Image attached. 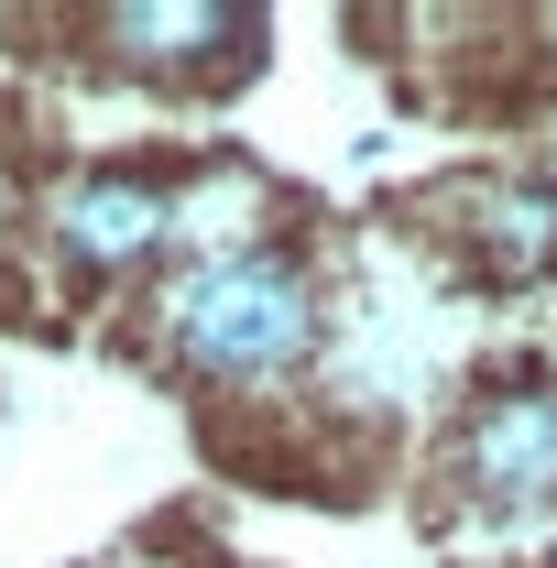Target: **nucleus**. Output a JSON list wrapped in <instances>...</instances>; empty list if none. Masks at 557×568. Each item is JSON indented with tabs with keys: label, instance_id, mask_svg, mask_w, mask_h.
<instances>
[{
	"label": "nucleus",
	"instance_id": "1",
	"mask_svg": "<svg viewBox=\"0 0 557 568\" xmlns=\"http://www.w3.org/2000/svg\"><path fill=\"white\" fill-rule=\"evenodd\" d=\"M164 339L209 383H284L295 361L317 351V274L295 252H263V241L209 252L164 295Z\"/></svg>",
	"mask_w": 557,
	"mask_h": 568
},
{
	"label": "nucleus",
	"instance_id": "2",
	"mask_svg": "<svg viewBox=\"0 0 557 568\" xmlns=\"http://www.w3.org/2000/svg\"><path fill=\"white\" fill-rule=\"evenodd\" d=\"M448 470L482 503H557V383H514L470 405V426L448 437Z\"/></svg>",
	"mask_w": 557,
	"mask_h": 568
},
{
	"label": "nucleus",
	"instance_id": "3",
	"mask_svg": "<svg viewBox=\"0 0 557 568\" xmlns=\"http://www.w3.org/2000/svg\"><path fill=\"white\" fill-rule=\"evenodd\" d=\"M164 219H175V197L153 186V175H67L55 186V209H44V230H55V252H67L77 274H132V263H153L164 252Z\"/></svg>",
	"mask_w": 557,
	"mask_h": 568
},
{
	"label": "nucleus",
	"instance_id": "4",
	"mask_svg": "<svg viewBox=\"0 0 557 568\" xmlns=\"http://www.w3.org/2000/svg\"><path fill=\"white\" fill-rule=\"evenodd\" d=\"M99 44L142 77H198V67L252 55V11H230V0H121V11H99Z\"/></svg>",
	"mask_w": 557,
	"mask_h": 568
},
{
	"label": "nucleus",
	"instance_id": "5",
	"mask_svg": "<svg viewBox=\"0 0 557 568\" xmlns=\"http://www.w3.org/2000/svg\"><path fill=\"white\" fill-rule=\"evenodd\" d=\"M448 209H459V241H470V263H482L492 284L557 274V186H536V175H492V186L448 197Z\"/></svg>",
	"mask_w": 557,
	"mask_h": 568
}]
</instances>
